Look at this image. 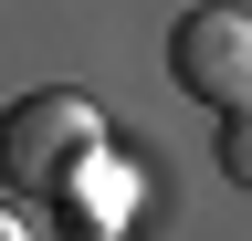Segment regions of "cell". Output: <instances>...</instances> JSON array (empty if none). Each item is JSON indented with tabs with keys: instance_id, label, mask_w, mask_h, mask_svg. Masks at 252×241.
<instances>
[{
	"instance_id": "2",
	"label": "cell",
	"mask_w": 252,
	"mask_h": 241,
	"mask_svg": "<svg viewBox=\"0 0 252 241\" xmlns=\"http://www.w3.org/2000/svg\"><path fill=\"white\" fill-rule=\"evenodd\" d=\"M168 74H179L210 115H242V105H252V11H231V0L179 11V32H168Z\"/></svg>"
},
{
	"instance_id": "4",
	"label": "cell",
	"mask_w": 252,
	"mask_h": 241,
	"mask_svg": "<svg viewBox=\"0 0 252 241\" xmlns=\"http://www.w3.org/2000/svg\"><path fill=\"white\" fill-rule=\"evenodd\" d=\"M0 241H32V231H21V220H11V199H0Z\"/></svg>"
},
{
	"instance_id": "3",
	"label": "cell",
	"mask_w": 252,
	"mask_h": 241,
	"mask_svg": "<svg viewBox=\"0 0 252 241\" xmlns=\"http://www.w3.org/2000/svg\"><path fill=\"white\" fill-rule=\"evenodd\" d=\"M220 178H231V189H252V105L220 115Z\"/></svg>"
},
{
	"instance_id": "1",
	"label": "cell",
	"mask_w": 252,
	"mask_h": 241,
	"mask_svg": "<svg viewBox=\"0 0 252 241\" xmlns=\"http://www.w3.org/2000/svg\"><path fill=\"white\" fill-rule=\"evenodd\" d=\"M94 147H105V105L84 84H32V95L0 105V189L11 199H63Z\"/></svg>"
}]
</instances>
